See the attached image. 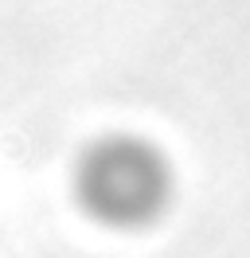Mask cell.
Here are the masks:
<instances>
[{
  "label": "cell",
  "mask_w": 250,
  "mask_h": 258,
  "mask_svg": "<svg viewBox=\"0 0 250 258\" xmlns=\"http://www.w3.org/2000/svg\"><path fill=\"white\" fill-rule=\"evenodd\" d=\"M71 196L106 231H149L176 200V164L141 133H98L71 164Z\"/></svg>",
  "instance_id": "1"
}]
</instances>
